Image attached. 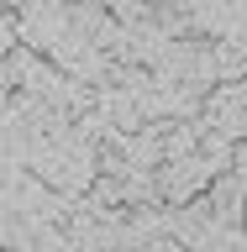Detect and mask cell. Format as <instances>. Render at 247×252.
I'll return each mask as SVG.
<instances>
[{
  "label": "cell",
  "instance_id": "cell-1",
  "mask_svg": "<svg viewBox=\"0 0 247 252\" xmlns=\"http://www.w3.org/2000/svg\"><path fill=\"white\" fill-rule=\"evenodd\" d=\"M32 173H37L53 194H63V200H84V189L95 184V168H90V163H79V158H69V153L37 158V163H32Z\"/></svg>",
  "mask_w": 247,
  "mask_h": 252
}]
</instances>
